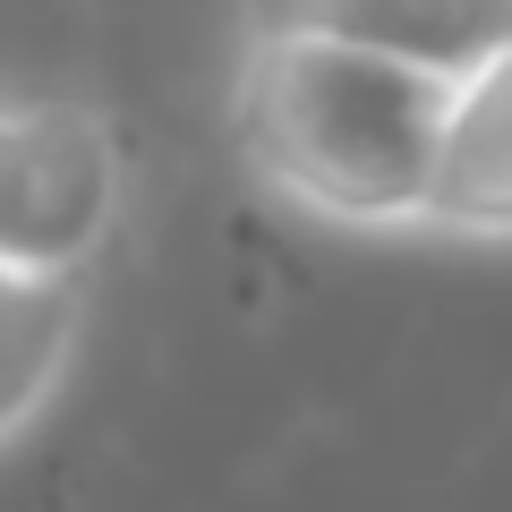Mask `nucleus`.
Instances as JSON below:
<instances>
[{
    "label": "nucleus",
    "instance_id": "obj_1",
    "mask_svg": "<svg viewBox=\"0 0 512 512\" xmlns=\"http://www.w3.org/2000/svg\"><path fill=\"white\" fill-rule=\"evenodd\" d=\"M444 103H453V86H436V77L265 9L239 43L231 137L256 180L308 222L410 239L427 231Z\"/></svg>",
    "mask_w": 512,
    "mask_h": 512
},
{
    "label": "nucleus",
    "instance_id": "obj_2",
    "mask_svg": "<svg viewBox=\"0 0 512 512\" xmlns=\"http://www.w3.org/2000/svg\"><path fill=\"white\" fill-rule=\"evenodd\" d=\"M128 197L120 128L77 94H0V274L86 282Z\"/></svg>",
    "mask_w": 512,
    "mask_h": 512
},
{
    "label": "nucleus",
    "instance_id": "obj_3",
    "mask_svg": "<svg viewBox=\"0 0 512 512\" xmlns=\"http://www.w3.org/2000/svg\"><path fill=\"white\" fill-rule=\"evenodd\" d=\"M274 9L359 43L376 60H402L436 86H461L512 52V0H274Z\"/></svg>",
    "mask_w": 512,
    "mask_h": 512
},
{
    "label": "nucleus",
    "instance_id": "obj_4",
    "mask_svg": "<svg viewBox=\"0 0 512 512\" xmlns=\"http://www.w3.org/2000/svg\"><path fill=\"white\" fill-rule=\"evenodd\" d=\"M427 231L436 239H512V52L461 77L444 103L436 180H427Z\"/></svg>",
    "mask_w": 512,
    "mask_h": 512
},
{
    "label": "nucleus",
    "instance_id": "obj_5",
    "mask_svg": "<svg viewBox=\"0 0 512 512\" xmlns=\"http://www.w3.org/2000/svg\"><path fill=\"white\" fill-rule=\"evenodd\" d=\"M77 342H86V282L0 274V453L52 410Z\"/></svg>",
    "mask_w": 512,
    "mask_h": 512
}]
</instances>
